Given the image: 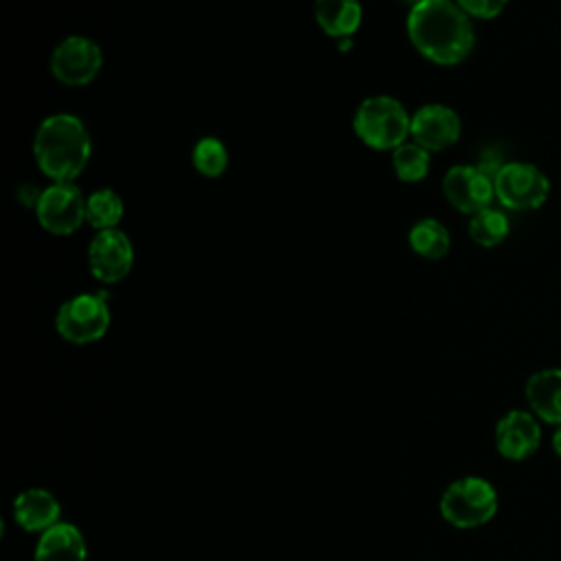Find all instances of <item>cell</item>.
Wrapping results in <instances>:
<instances>
[{
    "label": "cell",
    "mask_w": 561,
    "mask_h": 561,
    "mask_svg": "<svg viewBox=\"0 0 561 561\" xmlns=\"http://www.w3.org/2000/svg\"><path fill=\"white\" fill-rule=\"evenodd\" d=\"M405 28L412 46L438 66L465 61L476 44L473 22L456 0H421L412 4Z\"/></svg>",
    "instance_id": "6da1fadb"
},
{
    "label": "cell",
    "mask_w": 561,
    "mask_h": 561,
    "mask_svg": "<svg viewBox=\"0 0 561 561\" xmlns=\"http://www.w3.org/2000/svg\"><path fill=\"white\" fill-rule=\"evenodd\" d=\"M92 140L75 114L44 118L33 138V156L39 171L53 182H75L90 162Z\"/></svg>",
    "instance_id": "7a4b0ae2"
},
{
    "label": "cell",
    "mask_w": 561,
    "mask_h": 561,
    "mask_svg": "<svg viewBox=\"0 0 561 561\" xmlns=\"http://www.w3.org/2000/svg\"><path fill=\"white\" fill-rule=\"evenodd\" d=\"M497 489L482 476H462L449 482L438 500L440 517L458 530H473L489 524L497 515Z\"/></svg>",
    "instance_id": "3957f363"
},
{
    "label": "cell",
    "mask_w": 561,
    "mask_h": 561,
    "mask_svg": "<svg viewBox=\"0 0 561 561\" xmlns=\"http://www.w3.org/2000/svg\"><path fill=\"white\" fill-rule=\"evenodd\" d=\"M412 116L401 101L388 94L364 99L353 116L357 138L375 151H394L410 136Z\"/></svg>",
    "instance_id": "277c9868"
},
{
    "label": "cell",
    "mask_w": 561,
    "mask_h": 561,
    "mask_svg": "<svg viewBox=\"0 0 561 561\" xmlns=\"http://www.w3.org/2000/svg\"><path fill=\"white\" fill-rule=\"evenodd\" d=\"M495 199L515 213L537 210L550 197L548 175L533 162L511 160L500 167L493 178Z\"/></svg>",
    "instance_id": "5b68a950"
},
{
    "label": "cell",
    "mask_w": 561,
    "mask_h": 561,
    "mask_svg": "<svg viewBox=\"0 0 561 561\" xmlns=\"http://www.w3.org/2000/svg\"><path fill=\"white\" fill-rule=\"evenodd\" d=\"M112 322L110 305L101 294H77L61 302L55 316L57 333L70 344L101 340Z\"/></svg>",
    "instance_id": "8992f818"
},
{
    "label": "cell",
    "mask_w": 561,
    "mask_h": 561,
    "mask_svg": "<svg viewBox=\"0 0 561 561\" xmlns=\"http://www.w3.org/2000/svg\"><path fill=\"white\" fill-rule=\"evenodd\" d=\"M35 215L46 232L66 237L85 221V199L75 182H53L39 193Z\"/></svg>",
    "instance_id": "52a82bcc"
},
{
    "label": "cell",
    "mask_w": 561,
    "mask_h": 561,
    "mask_svg": "<svg viewBox=\"0 0 561 561\" xmlns=\"http://www.w3.org/2000/svg\"><path fill=\"white\" fill-rule=\"evenodd\" d=\"M493 173L480 164H456L443 178L445 199L462 215H476L495 199Z\"/></svg>",
    "instance_id": "ba28073f"
},
{
    "label": "cell",
    "mask_w": 561,
    "mask_h": 561,
    "mask_svg": "<svg viewBox=\"0 0 561 561\" xmlns=\"http://www.w3.org/2000/svg\"><path fill=\"white\" fill-rule=\"evenodd\" d=\"M103 66L99 44L83 35L64 37L50 55V72L64 85H88Z\"/></svg>",
    "instance_id": "9c48e42d"
},
{
    "label": "cell",
    "mask_w": 561,
    "mask_h": 561,
    "mask_svg": "<svg viewBox=\"0 0 561 561\" xmlns=\"http://www.w3.org/2000/svg\"><path fill=\"white\" fill-rule=\"evenodd\" d=\"M493 443L504 460L524 462L541 445V421L530 410H508L495 423Z\"/></svg>",
    "instance_id": "30bf717a"
},
{
    "label": "cell",
    "mask_w": 561,
    "mask_h": 561,
    "mask_svg": "<svg viewBox=\"0 0 561 561\" xmlns=\"http://www.w3.org/2000/svg\"><path fill=\"white\" fill-rule=\"evenodd\" d=\"M88 265L94 278L101 283L123 280L134 265V245L129 237L118 230H101L88 245Z\"/></svg>",
    "instance_id": "8fae6325"
},
{
    "label": "cell",
    "mask_w": 561,
    "mask_h": 561,
    "mask_svg": "<svg viewBox=\"0 0 561 561\" xmlns=\"http://www.w3.org/2000/svg\"><path fill=\"white\" fill-rule=\"evenodd\" d=\"M462 131L460 116L443 105V103H427L412 114L410 136L414 142L425 147L427 151H443L458 142Z\"/></svg>",
    "instance_id": "7c38bea8"
},
{
    "label": "cell",
    "mask_w": 561,
    "mask_h": 561,
    "mask_svg": "<svg viewBox=\"0 0 561 561\" xmlns=\"http://www.w3.org/2000/svg\"><path fill=\"white\" fill-rule=\"evenodd\" d=\"M61 517L59 500L39 486L26 489L13 497V519L26 533L42 535L50 526H55Z\"/></svg>",
    "instance_id": "4fadbf2b"
},
{
    "label": "cell",
    "mask_w": 561,
    "mask_h": 561,
    "mask_svg": "<svg viewBox=\"0 0 561 561\" xmlns=\"http://www.w3.org/2000/svg\"><path fill=\"white\" fill-rule=\"evenodd\" d=\"M528 410L546 425H561V368H541L526 379Z\"/></svg>",
    "instance_id": "5bb4252c"
},
{
    "label": "cell",
    "mask_w": 561,
    "mask_h": 561,
    "mask_svg": "<svg viewBox=\"0 0 561 561\" xmlns=\"http://www.w3.org/2000/svg\"><path fill=\"white\" fill-rule=\"evenodd\" d=\"M88 543L83 533L70 522H57L37 539L33 561H85Z\"/></svg>",
    "instance_id": "9a60e30c"
},
{
    "label": "cell",
    "mask_w": 561,
    "mask_h": 561,
    "mask_svg": "<svg viewBox=\"0 0 561 561\" xmlns=\"http://www.w3.org/2000/svg\"><path fill=\"white\" fill-rule=\"evenodd\" d=\"M313 15L329 37H351L362 24L359 0H316Z\"/></svg>",
    "instance_id": "2e32d148"
},
{
    "label": "cell",
    "mask_w": 561,
    "mask_h": 561,
    "mask_svg": "<svg viewBox=\"0 0 561 561\" xmlns=\"http://www.w3.org/2000/svg\"><path fill=\"white\" fill-rule=\"evenodd\" d=\"M410 248L414 250V254L430 259V261H438L449 252L451 245V237L449 230L434 217H425L419 219L408 234Z\"/></svg>",
    "instance_id": "e0dca14e"
},
{
    "label": "cell",
    "mask_w": 561,
    "mask_h": 561,
    "mask_svg": "<svg viewBox=\"0 0 561 561\" xmlns=\"http://www.w3.org/2000/svg\"><path fill=\"white\" fill-rule=\"evenodd\" d=\"M467 232H469V239L480 248H495L508 237L511 221L504 210L489 206L469 217Z\"/></svg>",
    "instance_id": "ac0fdd59"
},
{
    "label": "cell",
    "mask_w": 561,
    "mask_h": 561,
    "mask_svg": "<svg viewBox=\"0 0 561 561\" xmlns=\"http://www.w3.org/2000/svg\"><path fill=\"white\" fill-rule=\"evenodd\" d=\"M123 215H125L123 199L112 188H99V191L90 193L85 199V221L92 228H96L99 232L116 228L121 224Z\"/></svg>",
    "instance_id": "d6986e66"
},
{
    "label": "cell",
    "mask_w": 561,
    "mask_h": 561,
    "mask_svg": "<svg viewBox=\"0 0 561 561\" xmlns=\"http://www.w3.org/2000/svg\"><path fill=\"white\" fill-rule=\"evenodd\" d=\"M392 169L401 182H421L430 171V151L419 142H403L392 151Z\"/></svg>",
    "instance_id": "ffe728a7"
},
{
    "label": "cell",
    "mask_w": 561,
    "mask_h": 561,
    "mask_svg": "<svg viewBox=\"0 0 561 561\" xmlns=\"http://www.w3.org/2000/svg\"><path fill=\"white\" fill-rule=\"evenodd\" d=\"M228 162H230L228 149L219 138L206 136V138H199L195 142V147H193V167L204 178H219L228 169Z\"/></svg>",
    "instance_id": "44dd1931"
},
{
    "label": "cell",
    "mask_w": 561,
    "mask_h": 561,
    "mask_svg": "<svg viewBox=\"0 0 561 561\" xmlns=\"http://www.w3.org/2000/svg\"><path fill=\"white\" fill-rule=\"evenodd\" d=\"M456 4L471 20H493L506 9L508 0H456Z\"/></svg>",
    "instance_id": "7402d4cb"
},
{
    "label": "cell",
    "mask_w": 561,
    "mask_h": 561,
    "mask_svg": "<svg viewBox=\"0 0 561 561\" xmlns=\"http://www.w3.org/2000/svg\"><path fill=\"white\" fill-rule=\"evenodd\" d=\"M552 451H554V456L561 460V425H557L554 430H552Z\"/></svg>",
    "instance_id": "603a6c76"
},
{
    "label": "cell",
    "mask_w": 561,
    "mask_h": 561,
    "mask_svg": "<svg viewBox=\"0 0 561 561\" xmlns=\"http://www.w3.org/2000/svg\"><path fill=\"white\" fill-rule=\"evenodd\" d=\"M408 2H412V4H416V2H421V0H408Z\"/></svg>",
    "instance_id": "cb8c5ba5"
}]
</instances>
